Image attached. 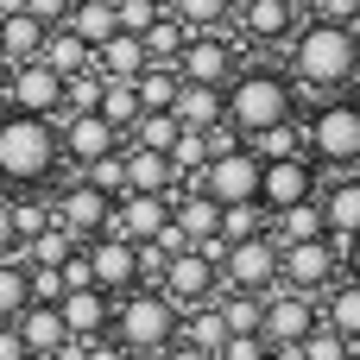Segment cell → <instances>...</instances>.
<instances>
[{"label":"cell","instance_id":"cell-45","mask_svg":"<svg viewBox=\"0 0 360 360\" xmlns=\"http://www.w3.org/2000/svg\"><path fill=\"white\" fill-rule=\"evenodd\" d=\"M158 13H165L158 0H114V25L133 32V38H146V32L158 25Z\"/></svg>","mask_w":360,"mask_h":360},{"label":"cell","instance_id":"cell-47","mask_svg":"<svg viewBox=\"0 0 360 360\" xmlns=\"http://www.w3.org/2000/svg\"><path fill=\"white\" fill-rule=\"evenodd\" d=\"M57 278H63V291H82V285H95V266H89V253L76 247V253L57 266Z\"/></svg>","mask_w":360,"mask_h":360},{"label":"cell","instance_id":"cell-3","mask_svg":"<svg viewBox=\"0 0 360 360\" xmlns=\"http://www.w3.org/2000/svg\"><path fill=\"white\" fill-rule=\"evenodd\" d=\"M63 152H57V120L44 114H0V184L19 190H44L57 177Z\"/></svg>","mask_w":360,"mask_h":360},{"label":"cell","instance_id":"cell-51","mask_svg":"<svg viewBox=\"0 0 360 360\" xmlns=\"http://www.w3.org/2000/svg\"><path fill=\"white\" fill-rule=\"evenodd\" d=\"M0 259H19V234H13V202L0 196Z\"/></svg>","mask_w":360,"mask_h":360},{"label":"cell","instance_id":"cell-25","mask_svg":"<svg viewBox=\"0 0 360 360\" xmlns=\"http://www.w3.org/2000/svg\"><path fill=\"white\" fill-rule=\"evenodd\" d=\"M127 190H146V196H171L177 190V171L165 152H146V146H127Z\"/></svg>","mask_w":360,"mask_h":360},{"label":"cell","instance_id":"cell-20","mask_svg":"<svg viewBox=\"0 0 360 360\" xmlns=\"http://www.w3.org/2000/svg\"><path fill=\"white\" fill-rule=\"evenodd\" d=\"M234 25L247 32V44H291V32L304 25V13H297V0H253Z\"/></svg>","mask_w":360,"mask_h":360},{"label":"cell","instance_id":"cell-53","mask_svg":"<svg viewBox=\"0 0 360 360\" xmlns=\"http://www.w3.org/2000/svg\"><path fill=\"white\" fill-rule=\"evenodd\" d=\"M335 247H342V278H354V285H360V234H354V240H335Z\"/></svg>","mask_w":360,"mask_h":360},{"label":"cell","instance_id":"cell-1","mask_svg":"<svg viewBox=\"0 0 360 360\" xmlns=\"http://www.w3.org/2000/svg\"><path fill=\"white\" fill-rule=\"evenodd\" d=\"M297 95H348L360 82V38L354 25H329V19H304L291 32V70Z\"/></svg>","mask_w":360,"mask_h":360},{"label":"cell","instance_id":"cell-13","mask_svg":"<svg viewBox=\"0 0 360 360\" xmlns=\"http://www.w3.org/2000/svg\"><path fill=\"white\" fill-rule=\"evenodd\" d=\"M234 70H240V51H234V38H228L221 25H215V32H190V44L177 51V76H184V82L228 89Z\"/></svg>","mask_w":360,"mask_h":360},{"label":"cell","instance_id":"cell-39","mask_svg":"<svg viewBox=\"0 0 360 360\" xmlns=\"http://www.w3.org/2000/svg\"><path fill=\"white\" fill-rule=\"evenodd\" d=\"M165 158H171L177 184H190V177H196V171L209 165V133H190V127H184V133L171 139V152H165Z\"/></svg>","mask_w":360,"mask_h":360},{"label":"cell","instance_id":"cell-42","mask_svg":"<svg viewBox=\"0 0 360 360\" xmlns=\"http://www.w3.org/2000/svg\"><path fill=\"white\" fill-rule=\"evenodd\" d=\"M95 101H101V70L95 63L63 76V114H95Z\"/></svg>","mask_w":360,"mask_h":360},{"label":"cell","instance_id":"cell-23","mask_svg":"<svg viewBox=\"0 0 360 360\" xmlns=\"http://www.w3.org/2000/svg\"><path fill=\"white\" fill-rule=\"evenodd\" d=\"M146 63H152V57H146V38H133V32H114V38L95 44V70L114 76V82H133Z\"/></svg>","mask_w":360,"mask_h":360},{"label":"cell","instance_id":"cell-18","mask_svg":"<svg viewBox=\"0 0 360 360\" xmlns=\"http://www.w3.org/2000/svg\"><path fill=\"white\" fill-rule=\"evenodd\" d=\"M57 316H63V329H70L76 342H95V335H108V323H114V297H108L101 285H82V291H63V297H57Z\"/></svg>","mask_w":360,"mask_h":360},{"label":"cell","instance_id":"cell-33","mask_svg":"<svg viewBox=\"0 0 360 360\" xmlns=\"http://www.w3.org/2000/svg\"><path fill=\"white\" fill-rule=\"evenodd\" d=\"M95 114H101L108 127L133 133V120H139L146 108H139V89H133V82H114V76H101V101H95Z\"/></svg>","mask_w":360,"mask_h":360},{"label":"cell","instance_id":"cell-15","mask_svg":"<svg viewBox=\"0 0 360 360\" xmlns=\"http://www.w3.org/2000/svg\"><path fill=\"white\" fill-rule=\"evenodd\" d=\"M221 285H234V291H272L278 285V240L272 234H259V240H234L228 253H221Z\"/></svg>","mask_w":360,"mask_h":360},{"label":"cell","instance_id":"cell-14","mask_svg":"<svg viewBox=\"0 0 360 360\" xmlns=\"http://www.w3.org/2000/svg\"><path fill=\"white\" fill-rule=\"evenodd\" d=\"M120 146H127V133L108 127L101 114H57V152H63V165L89 171L95 158H108V152H120Z\"/></svg>","mask_w":360,"mask_h":360},{"label":"cell","instance_id":"cell-32","mask_svg":"<svg viewBox=\"0 0 360 360\" xmlns=\"http://www.w3.org/2000/svg\"><path fill=\"white\" fill-rule=\"evenodd\" d=\"M63 25H70L89 51H95L101 38H114V32H120V25H114V0H70V19H63Z\"/></svg>","mask_w":360,"mask_h":360},{"label":"cell","instance_id":"cell-6","mask_svg":"<svg viewBox=\"0 0 360 360\" xmlns=\"http://www.w3.org/2000/svg\"><path fill=\"white\" fill-rule=\"evenodd\" d=\"M190 190H202L215 209H228V202H259V158L247 152V139L228 146V152H209V165L190 177Z\"/></svg>","mask_w":360,"mask_h":360},{"label":"cell","instance_id":"cell-43","mask_svg":"<svg viewBox=\"0 0 360 360\" xmlns=\"http://www.w3.org/2000/svg\"><path fill=\"white\" fill-rule=\"evenodd\" d=\"M76 177H89L95 190H108V196H127V146L120 152H108V158H95L89 171H76Z\"/></svg>","mask_w":360,"mask_h":360},{"label":"cell","instance_id":"cell-49","mask_svg":"<svg viewBox=\"0 0 360 360\" xmlns=\"http://www.w3.org/2000/svg\"><path fill=\"white\" fill-rule=\"evenodd\" d=\"M57 297H63L57 266H32V304H57Z\"/></svg>","mask_w":360,"mask_h":360},{"label":"cell","instance_id":"cell-30","mask_svg":"<svg viewBox=\"0 0 360 360\" xmlns=\"http://www.w3.org/2000/svg\"><path fill=\"white\" fill-rule=\"evenodd\" d=\"M259 234H272V215H266L259 202H228V209L215 215V240H221V247H234V240H259Z\"/></svg>","mask_w":360,"mask_h":360},{"label":"cell","instance_id":"cell-12","mask_svg":"<svg viewBox=\"0 0 360 360\" xmlns=\"http://www.w3.org/2000/svg\"><path fill=\"white\" fill-rule=\"evenodd\" d=\"M152 291H165L177 310H196V304H209V297L221 291V266H215L202 247H184L177 259H165V272H158Z\"/></svg>","mask_w":360,"mask_h":360},{"label":"cell","instance_id":"cell-50","mask_svg":"<svg viewBox=\"0 0 360 360\" xmlns=\"http://www.w3.org/2000/svg\"><path fill=\"white\" fill-rule=\"evenodd\" d=\"M25 13H32L38 25H63V19H70V0H25Z\"/></svg>","mask_w":360,"mask_h":360},{"label":"cell","instance_id":"cell-21","mask_svg":"<svg viewBox=\"0 0 360 360\" xmlns=\"http://www.w3.org/2000/svg\"><path fill=\"white\" fill-rule=\"evenodd\" d=\"M13 329H19V342H25V354H32V360H57V348L70 342L57 304H25V310L13 316Z\"/></svg>","mask_w":360,"mask_h":360},{"label":"cell","instance_id":"cell-29","mask_svg":"<svg viewBox=\"0 0 360 360\" xmlns=\"http://www.w3.org/2000/svg\"><path fill=\"white\" fill-rule=\"evenodd\" d=\"M133 89H139V108H146V114H171L184 76H177V63H146V70L133 76Z\"/></svg>","mask_w":360,"mask_h":360},{"label":"cell","instance_id":"cell-24","mask_svg":"<svg viewBox=\"0 0 360 360\" xmlns=\"http://www.w3.org/2000/svg\"><path fill=\"white\" fill-rule=\"evenodd\" d=\"M215 215H221V209H215L202 190H190V184H177V190H171V221L190 234V247L215 240Z\"/></svg>","mask_w":360,"mask_h":360},{"label":"cell","instance_id":"cell-37","mask_svg":"<svg viewBox=\"0 0 360 360\" xmlns=\"http://www.w3.org/2000/svg\"><path fill=\"white\" fill-rule=\"evenodd\" d=\"M32 304V266L25 259H0V323H13Z\"/></svg>","mask_w":360,"mask_h":360},{"label":"cell","instance_id":"cell-34","mask_svg":"<svg viewBox=\"0 0 360 360\" xmlns=\"http://www.w3.org/2000/svg\"><path fill=\"white\" fill-rule=\"evenodd\" d=\"M329 228H323V209L316 202H297V209H278L272 215V240L278 247H291V240H323Z\"/></svg>","mask_w":360,"mask_h":360},{"label":"cell","instance_id":"cell-40","mask_svg":"<svg viewBox=\"0 0 360 360\" xmlns=\"http://www.w3.org/2000/svg\"><path fill=\"white\" fill-rule=\"evenodd\" d=\"M291 360H354V342H348V335H335L329 323H316V329L291 348Z\"/></svg>","mask_w":360,"mask_h":360},{"label":"cell","instance_id":"cell-16","mask_svg":"<svg viewBox=\"0 0 360 360\" xmlns=\"http://www.w3.org/2000/svg\"><path fill=\"white\" fill-rule=\"evenodd\" d=\"M82 253H89L95 285H101L108 297H120V291L139 285V247H133V240H120V234H95V240H82Z\"/></svg>","mask_w":360,"mask_h":360},{"label":"cell","instance_id":"cell-19","mask_svg":"<svg viewBox=\"0 0 360 360\" xmlns=\"http://www.w3.org/2000/svg\"><path fill=\"white\" fill-rule=\"evenodd\" d=\"M316 209H323L329 240H354L360 234V171H342L335 184H323L316 190Z\"/></svg>","mask_w":360,"mask_h":360},{"label":"cell","instance_id":"cell-22","mask_svg":"<svg viewBox=\"0 0 360 360\" xmlns=\"http://www.w3.org/2000/svg\"><path fill=\"white\" fill-rule=\"evenodd\" d=\"M171 114H177V127H190V133H209V127H221V120H228L221 89H209V82H184V89H177V101H171Z\"/></svg>","mask_w":360,"mask_h":360},{"label":"cell","instance_id":"cell-8","mask_svg":"<svg viewBox=\"0 0 360 360\" xmlns=\"http://www.w3.org/2000/svg\"><path fill=\"white\" fill-rule=\"evenodd\" d=\"M323 190V171L310 152H291V158H266L259 165V209L278 215V209H297V202H316Z\"/></svg>","mask_w":360,"mask_h":360},{"label":"cell","instance_id":"cell-56","mask_svg":"<svg viewBox=\"0 0 360 360\" xmlns=\"http://www.w3.org/2000/svg\"><path fill=\"white\" fill-rule=\"evenodd\" d=\"M158 6H165V13H171V0H158Z\"/></svg>","mask_w":360,"mask_h":360},{"label":"cell","instance_id":"cell-58","mask_svg":"<svg viewBox=\"0 0 360 360\" xmlns=\"http://www.w3.org/2000/svg\"><path fill=\"white\" fill-rule=\"evenodd\" d=\"M354 360H360V354H354Z\"/></svg>","mask_w":360,"mask_h":360},{"label":"cell","instance_id":"cell-11","mask_svg":"<svg viewBox=\"0 0 360 360\" xmlns=\"http://www.w3.org/2000/svg\"><path fill=\"white\" fill-rule=\"evenodd\" d=\"M51 215H57V228H63L70 240H95V234H108V221H114V196L95 190L89 177H70V184L57 190Z\"/></svg>","mask_w":360,"mask_h":360},{"label":"cell","instance_id":"cell-5","mask_svg":"<svg viewBox=\"0 0 360 360\" xmlns=\"http://www.w3.org/2000/svg\"><path fill=\"white\" fill-rule=\"evenodd\" d=\"M108 335H114L127 354H165V348L177 342V304H171L165 291H152V285H133V291L114 297Z\"/></svg>","mask_w":360,"mask_h":360},{"label":"cell","instance_id":"cell-46","mask_svg":"<svg viewBox=\"0 0 360 360\" xmlns=\"http://www.w3.org/2000/svg\"><path fill=\"white\" fill-rule=\"evenodd\" d=\"M215 360H272V348H266V335H228Z\"/></svg>","mask_w":360,"mask_h":360},{"label":"cell","instance_id":"cell-44","mask_svg":"<svg viewBox=\"0 0 360 360\" xmlns=\"http://www.w3.org/2000/svg\"><path fill=\"white\" fill-rule=\"evenodd\" d=\"M171 13H177L190 32H215V25H228V0H171Z\"/></svg>","mask_w":360,"mask_h":360},{"label":"cell","instance_id":"cell-54","mask_svg":"<svg viewBox=\"0 0 360 360\" xmlns=\"http://www.w3.org/2000/svg\"><path fill=\"white\" fill-rule=\"evenodd\" d=\"M152 360H215V354H202V348H190V342H171L165 354H152Z\"/></svg>","mask_w":360,"mask_h":360},{"label":"cell","instance_id":"cell-10","mask_svg":"<svg viewBox=\"0 0 360 360\" xmlns=\"http://www.w3.org/2000/svg\"><path fill=\"white\" fill-rule=\"evenodd\" d=\"M342 278V247L323 234V240H291V247H278V285H291V291H329Z\"/></svg>","mask_w":360,"mask_h":360},{"label":"cell","instance_id":"cell-52","mask_svg":"<svg viewBox=\"0 0 360 360\" xmlns=\"http://www.w3.org/2000/svg\"><path fill=\"white\" fill-rule=\"evenodd\" d=\"M0 360H32V354H25V342H19V329H13V323H0Z\"/></svg>","mask_w":360,"mask_h":360},{"label":"cell","instance_id":"cell-48","mask_svg":"<svg viewBox=\"0 0 360 360\" xmlns=\"http://www.w3.org/2000/svg\"><path fill=\"white\" fill-rule=\"evenodd\" d=\"M310 19H329V25H354L360 0H310Z\"/></svg>","mask_w":360,"mask_h":360},{"label":"cell","instance_id":"cell-57","mask_svg":"<svg viewBox=\"0 0 360 360\" xmlns=\"http://www.w3.org/2000/svg\"><path fill=\"white\" fill-rule=\"evenodd\" d=\"M0 70H6V57H0Z\"/></svg>","mask_w":360,"mask_h":360},{"label":"cell","instance_id":"cell-55","mask_svg":"<svg viewBox=\"0 0 360 360\" xmlns=\"http://www.w3.org/2000/svg\"><path fill=\"white\" fill-rule=\"evenodd\" d=\"M247 6H253V0H228V19H240V13H247Z\"/></svg>","mask_w":360,"mask_h":360},{"label":"cell","instance_id":"cell-4","mask_svg":"<svg viewBox=\"0 0 360 360\" xmlns=\"http://www.w3.org/2000/svg\"><path fill=\"white\" fill-rule=\"evenodd\" d=\"M304 152L316 171H360V95H323L304 114Z\"/></svg>","mask_w":360,"mask_h":360},{"label":"cell","instance_id":"cell-31","mask_svg":"<svg viewBox=\"0 0 360 360\" xmlns=\"http://www.w3.org/2000/svg\"><path fill=\"white\" fill-rule=\"evenodd\" d=\"M323 323L360 348V285H354V278H335V285H329V297H323Z\"/></svg>","mask_w":360,"mask_h":360},{"label":"cell","instance_id":"cell-9","mask_svg":"<svg viewBox=\"0 0 360 360\" xmlns=\"http://www.w3.org/2000/svg\"><path fill=\"white\" fill-rule=\"evenodd\" d=\"M316 323H323V310H316V297H310V291H291V285H272V291H266L259 335H266V348H272V354H291Z\"/></svg>","mask_w":360,"mask_h":360},{"label":"cell","instance_id":"cell-7","mask_svg":"<svg viewBox=\"0 0 360 360\" xmlns=\"http://www.w3.org/2000/svg\"><path fill=\"white\" fill-rule=\"evenodd\" d=\"M0 101H6V114H44V120H57L63 114V76L51 70V63H6L0 70Z\"/></svg>","mask_w":360,"mask_h":360},{"label":"cell","instance_id":"cell-35","mask_svg":"<svg viewBox=\"0 0 360 360\" xmlns=\"http://www.w3.org/2000/svg\"><path fill=\"white\" fill-rule=\"evenodd\" d=\"M247 152H253L259 165H266V158H291V152H304V114H297V120H278V127H266V133H253Z\"/></svg>","mask_w":360,"mask_h":360},{"label":"cell","instance_id":"cell-41","mask_svg":"<svg viewBox=\"0 0 360 360\" xmlns=\"http://www.w3.org/2000/svg\"><path fill=\"white\" fill-rule=\"evenodd\" d=\"M184 127H177V114H139L133 120V133H127V146H146V152H171V139H177Z\"/></svg>","mask_w":360,"mask_h":360},{"label":"cell","instance_id":"cell-36","mask_svg":"<svg viewBox=\"0 0 360 360\" xmlns=\"http://www.w3.org/2000/svg\"><path fill=\"white\" fill-rule=\"evenodd\" d=\"M215 304H221V316H228V335H259V316H266V297H259V291H234V285H228Z\"/></svg>","mask_w":360,"mask_h":360},{"label":"cell","instance_id":"cell-26","mask_svg":"<svg viewBox=\"0 0 360 360\" xmlns=\"http://www.w3.org/2000/svg\"><path fill=\"white\" fill-rule=\"evenodd\" d=\"M44 32L51 25H38L32 13H0V57L6 63H32L44 51Z\"/></svg>","mask_w":360,"mask_h":360},{"label":"cell","instance_id":"cell-17","mask_svg":"<svg viewBox=\"0 0 360 360\" xmlns=\"http://www.w3.org/2000/svg\"><path fill=\"white\" fill-rule=\"evenodd\" d=\"M171 221V196H146V190H127V196H114V221H108V234H120V240H158V228Z\"/></svg>","mask_w":360,"mask_h":360},{"label":"cell","instance_id":"cell-2","mask_svg":"<svg viewBox=\"0 0 360 360\" xmlns=\"http://www.w3.org/2000/svg\"><path fill=\"white\" fill-rule=\"evenodd\" d=\"M221 108H228V127L240 139H253L278 120H297V82L272 63H240L234 82L221 89Z\"/></svg>","mask_w":360,"mask_h":360},{"label":"cell","instance_id":"cell-28","mask_svg":"<svg viewBox=\"0 0 360 360\" xmlns=\"http://www.w3.org/2000/svg\"><path fill=\"white\" fill-rule=\"evenodd\" d=\"M38 63H51L57 76H76V70H89V63H95V51H89V44H82L70 25H51V32H44V51H38Z\"/></svg>","mask_w":360,"mask_h":360},{"label":"cell","instance_id":"cell-38","mask_svg":"<svg viewBox=\"0 0 360 360\" xmlns=\"http://www.w3.org/2000/svg\"><path fill=\"white\" fill-rule=\"evenodd\" d=\"M184 44H190V25H184L177 13H158V25L146 32V57H152V63H177Z\"/></svg>","mask_w":360,"mask_h":360},{"label":"cell","instance_id":"cell-27","mask_svg":"<svg viewBox=\"0 0 360 360\" xmlns=\"http://www.w3.org/2000/svg\"><path fill=\"white\" fill-rule=\"evenodd\" d=\"M177 342H190V348L215 354V348L228 342V316H221V304L209 297V304H196L190 316H177Z\"/></svg>","mask_w":360,"mask_h":360}]
</instances>
